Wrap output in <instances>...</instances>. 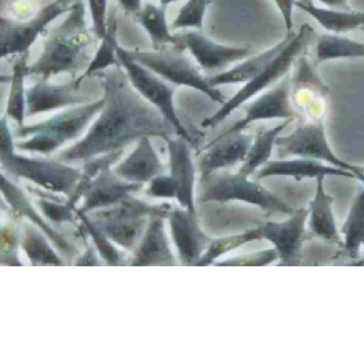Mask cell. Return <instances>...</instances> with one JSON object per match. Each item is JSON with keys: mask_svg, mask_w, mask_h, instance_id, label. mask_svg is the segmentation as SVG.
Returning <instances> with one entry per match:
<instances>
[{"mask_svg": "<svg viewBox=\"0 0 364 364\" xmlns=\"http://www.w3.org/2000/svg\"><path fill=\"white\" fill-rule=\"evenodd\" d=\"M95 75L102 82L105 105L87 134L70 149L63 152L65 159H89L124 147L144 136L168 140L173 130L175 132L163 114L136 92L122 66L112 67Z\"/></svg>", "mask_w": 364, "mask_h": 364, "instance_id": "6da1fadb", "label": "cell"}, {"mask_svg": "<svg viewBox=\"0 0 364 364\" xmlns=\"http://www.w3.org/2000/svg\"><path fill=\"white\" fill-rule=\"evenodd\" d=\"M91 45L84 0H75L66 19L47 36L41 55L28 67V74L47 80L78 70L87 62Z\"/></svg>", "mask_w": 364, "mask_h": 364, "instance_id": "7a4b0ae2", "label": "cell"}, {"mask_svg": "<svg viewBox=\"0 0 364 364\" xmlns=\"http://www.w3.org/2000/svg\"><path fill=\"white\" fill-rule=\"evenodd\" d=\"M309 219V210H296L289 219L281 222H264L255 228L235 237H228L223 242H218L210 252L204 256V259L210 256V259L230 253L235 249L245 246L256 240H267L271 242L279 255V266L298 267L302 262V247L306 238V222Z\"/></svg>", "mask_w": 364, "mask_h": 364, "instance_id": "3957f363", "label": "cell"}, {"mask_svg": "<svg viewBox=\"0 0 364 364\" xmlns=\"http://www.w3.org/2000/svg\"><path fill=\"white\" fill-rule=\"evenodd\" d=\"M314 33V28L307 23L303 24L296 33H289L287 45L278 55L255 78L242 85L229 100L225 101L224 105L213 116L203 120L201 123L202 127H218L251 99L260 95L264 90L271 89L273 85L278 84L289 73L296 58L303 55Z\"/></svg>", "mask_w": 364, "mask_h": 364, "instance_id": "277c9868", "label": "cell"}, {"mask_svg": "<svg viewBox=\"0 0 364 364\" xmlns=\"http://www.w3.org/2000/svg\"><path fill=\"white\" fill-rule=\"evenodd\" d=\"M183 49L174 46L173 48L159 49L152 53L130 51L129 55L146 68L168 80L177 87H188L201 92L213 102L224 105L225 96L218 87H211L208 76H204L196 65L186 55Z\"/></svg>", "mask_w": 364, "mask_h": 364, "instance_id": "5b68a950", "label": "cell"}, {"mask_svg": "<svg viewBox=\"0 0 364 364\" xmlns=\"http://www.w3.org/2000/svg\"><path fill=\"white\" fill-rule=\"evenodd\" d=\"M206 178L208 186L203 194L204 201L237 200L259 208L267 215L273 213L291 215L296 211L266 186L240 173H213Z\"/></svg>", "mask_w": 364, "mask_h": 364, "instance_id": "8992f818", "label": "cell"}, {"mask_svg": "<svg viewBox=\"0 0 364 364\" xmlns=\"http://www.w3.org/2000/svg\"><path fill=\"white\" fill-rule=\"evenodd\" d=\"M118 58L136 92L163 114L164 118L174 127L177 136L191 141L190 134L182 124L175 109L174 95L176 89L134 60L128 53L127 49L119 46Z\"/></svg>", "mask_w": 364, "mask_h": 364, "instance_id": "52a82bcc", "label": "cell"}, {"mask_svg": "<svg viewBox=\"0 0 364 364\" xmlns=\"http://www.w3.org/2000/svg\"><path fill=\"white\" fill-rule=\"evenodd\" d=\"M276 148L280 159L296 156L316 159L350 172V164L339 159L330 146L323 119L307 120L291 134L278 136Z\"/></svg>", "mask_w": 364, "mask_h": 364, "instance_id": "ba28073f", "label": "cell"}, {"mask_svg": "<svg viewBox=\"0 0 364 364\" xmlns=\"http://www.w3.org/2000/svg\"><path fill=\"white\" fill-rule=\"evenodd\" d=\"M2 166L20 178L35 183L44 190L63 193L77 179V170L68 165H58L37 156H28L16 152L15 148L1 151Z\"/></svg>", "mask_w": 364, "mask_h": 364, "instance_id": "9c48e42d", "label": "cell"}, {"mask_svg": "<svg viewBox=\"0 0 364 364\" xmlns=\"http://www.w3.org/2000/svg\"><path fill=\"white\" fill-rule=\"evenodd\" d=\"M105 105V98L98 99L87 105L69 107L65 112L36 124L23 125L18 128L17 134L23 139L29 134H43L55 141L62 148L69 141L80 138L90 127L93 119L100 112Z\"/></svg>", "mask_w": 364, "mask_h": 364, "instance_id": "30bf717a", "label": "cell"}, {"mask_svg": "<svg viewBox=\"0 0 364 364\" xmlns=\"http://www.w3.org/2000/svg\"><path fill=\"white\" fill-rule=\"evenodd\" d=\"M71 6H65L58 1L51 2L41 9L39 13L26 21H18L11 18L2 17L1 36H0V55H23L35 44L47 26L70 11Z\"/></svg>", "mask_w": 364, "mask_h": 364, "instance_id": "8fae6325", "label": "cell"}, {"mask_svg": "<svg viewBox=\"0 0 364 364\" xmlns=\"http://www.w3.org/2000/svg\"><path fill=\"white\" fill-rule=\"evenodd\" d=\"M245 117L221 136L244 132L254 122L266 120H296L301 118L291 100V72L278 84L244 105Z\"/></svg>", "mask_w": 364, "mask_h": 364, "instance_id": "7c38bea8", "label": "cell"}, {"mask_svg": "<svg viewBox=\"0 0 364 364\" xmlns=\"http://www.w3.org/2000/svg\"><path fill=\"white\" fill-rule=\"evenodd\" d=\"M294 64V73L291 74L294 107L300 114H306L309 120L323 119L329 87L318 77L305 55L299 56Z\"/></svg>", "mask_w": 364, "mask_h": 364, "instance_id": "4fadbf2b", "label": "cell"}, {"mask_svg": "<svg viewBox=\"0 0 364 364\" xmlns=\"http://www.w3.org/2000/svg\"><path fill=\"white\" fill-rule=\"evenodd\" d=\"M80 85L76 80L58 85L49 84L46 80H39L26 89V117L92 102Z\"/></svg>", "mask_w": 364, "mask_h": 364, "instance_id": "5bb4252c", "label": "cell"}, {"mask_svg": "<svg viewBox=\"0 0 364 364\" xmlns=\"http://www.w3.org/2000/svg\"><path fill=\"white\" fill-rule=\"evenodd\" d=\"M179 36L183 48L188 49L198 66L206 72L222 70L233 63L242 62L251 53L250 46L235 47L219 44L197 29Z\"/></svg>", "mask_w": 364, "mask_h": 364, "instance_id": "9a60e30c", "label": "cell"}, {"mask_svg": "<svg viewBox=\"0 0 364 364\" xmlns=\"http://www.w3.org/2000/svg\"><path fill=\"white\" fill-rule=\"evenodd\" d=\"M252 141V136L244 132L218 136L208 144V152L200 161L203 178L222 168L244 163Z\"/></svg>", "mask_w": 364, "mask_h": 364, "instance_id": "2e32d148", "label": "cell"}, {"mask_svg": "<svg viewBox=\"0 0 364 364\" xmlns=\"http://www.w3.org/2000/svg\"><path fill=\"white\" fill-rule=\"evenodd\" d=\"M274 176L291 177L298 181L303 179H318V177L326 176L354 178V175L349 171L328 165L316 159H304V157L269 161L255 173V179H264Z\"/></svg>", "mask_w": 364, "mask_h": 364, "instance_id": "e0dca14e", "label": "cell"}, {"mask_svg": "<svg viewBox=\"0 0 364 364\" xmlns=\"http://www.w3.org/2000/svg\"><path fill=\"white\" fill-rule=\"evenodd\" d=\"M186 140L168 139L171 177L176 186V201L182 208L194 210L196 172Z\"/></svg>", "mask_w": 364, "mask_h": 364, "instance_id": "ac0fdd59", "label": "cell"}, {"mask_svg": "<svg viewBox=\"0 0 364 364\" xmlns=\"http://www.w3.org/2000/svg\"><path fill=\"white\" fill-rule=\"evenodd\" d=\"M325 177L316 179V191L309 204V232L310 237H318L343 249V238L337 228L334 215V198L326 192Z\"/></svg>", "mask_w": 364, "mask_h": 364, "instance_id": "d6986e66", "label": "cell"}, {"mask_svg": "<svg viewBox=\"0 0 364 364\" xmlns=\"http://www.w3.org/2000/svg\"><path fill=\"white\" fill-rule=\"evenodd\" d=\"M164 168L165 165L154 149L150 136H144L136 148L117 164L114 171L119 176L129 181H147L161 174Z\"/></svg>", "mask_w": 364, "mask_h": 364, "instance_id": "ffe728a7", "label": "cell"}, {"mask_svg": "<svg viewBox=\"0 0 364 364\" xmlns=\"http://www.w3.org/2000/svg\"><path fill=\"white\" fill-rule=\"evenodd\" d=\"M287 40H289V33H287V37L282 41L264 53L245 58L240 64L229 70L208 76V82L213 87H221V85L247 84L255 78L278 55V53L287 45Z\"/></svg>", "mask_w": 364, "mask_h": 364, "instance_id": "44dd1931", "label": "cell"}, {"mask_svg": "<svg viewBox=\"0 0 364 364\" xmlns=\"http://www.w3.org/2000/svg\"><path fill=\"white\" fill-rule=\"evenodd\" d=\"M296 8L314 18L326 31L333 33H345L363 28L364 12L361 11H338L316 6L314 0H296Z\"/></svg>", "mask_w": 364, "mask_h": 364, "instance_id": "7402d4cb", "label": "cell"}, {"mask_svg": "<svg viewBox=\"0 0 364 364\" xmlns=\"http://www.w3.org/2000/svg\"><path fill=\"white\" fill-rule=\"evenodd\" d=\"M134 18L149 36L155 50L164 48L167 45L184 49L181 36L171 33L167 20V6L147 2Z\"/></svg>", "mask_w": 364, "mask_h": 364, "instance_id": "603a6c76", "label": "cell"}, {"mask_svg": "<svg viewBox=\"0 0 364 364\" xmlns=\"http://www.w3.org/2000/svg\"><path fill=\"white\" fill-rule=\"evenodd\" d=\"M291 120H284L277 127L257 132L251 144L248 155L237 173L244 176L250 177L260 168L264 167L267 161H271L274 148L276 147V140L278 136H280L281 132L291 124Z\"/></svg>", "mask_w": 364, "mask_h": 364, "instance_id": "cb8c5ba5", "label": "cell"}, {"mask_svg": "<svg viewBox=\"0 0 364 364\" xmlns=\"http://www.w3.org/2000/svg\"><path fill=\"white\" fill-rule=\"evenodd\" d=\"M28 53L21 55L13 65L11 87L6 102V116L23 127L26 118V77L28 75Z\"/></svg>", "mask_w": 364, "mask_h": 364, "instance_id": "d4e9b609", "label": "cell"}, {"mask_svg": "<svg viewBox=\"0 0 364 364\" xmlns=\"http://www.w3.org/2000/svg\"><path fill=\"white\" fill-rule=\"evenodd\" d=\"M172 225L173 242L176 247L179 258L183 257L188 262L201 257L203 251L204 235L198 230L196 223L190 218L183 217V211L179 210V215H176L174 221H171Z\"/></svg>", "mask_w": 364, "mask_h": 364, "instance_id": "484cf974", "label": "cell"}, {"mask_svg": "<svg viewBox=\"0 0 364 364\" xmlns=\"http://www.w3.org/2000/svg\"><path fill=\"white\" fill-rule=\"evenodd\" d=\"M343 238V255L356 259L360 253L364 237V186L358 191L350 206L349 215L341 228Z\"/></svg>", "mask_w": 364, "mask_h": 364, "instance_id": "4316f807", "label": "cell"}, {"mask_svg": "<svg viewBox=\"0 0 364 364\" xmlns=\"http://www.w3.org/2000/svg\"><path fill=\"white\" fill-rule=\"evenodd\" d=\"M316 62L364 58V42L343 37L341 33H325L318 37L316 48Z\"/></svg>", "mask_w": 364, "mask_h": 364, "instance_id": "83f0119b", "label": "cell"}, {"mask_svg": "<svg viewBox=\"0 0 364 364\" xmlns=\"http://www.w3.org/2000/svg\"><path fill=\"white\" fill-rule=\"evenodd\" d=\"M118 40H117V20L116 16L112 14L109 18V26H107V33L103 39H101L97 51L94 55L93 58L90 60L89 66L80 75L76 78L80 84L87 76L95 75L99 72L107 70L112 67H121L120 60L118 58Z\"/></svg>", "mask_w": 364, "mask_h": 364, "instance_id": "f1b7e54d", "label": "cell"}, {"mask_svg": "<svg viewBox=\"0 0 364 364\" xmlns=\"http://www.w3.org/2000/svg\"><path fill=\"white\" fill-rule=\"evenodd\" d=\"M211 0H188L171 23L172 29H203L204 17Z\"/></svg>", "mask_w": 364, "mask_h": 364, "instance_id": "f546056e", "label": "cell"}, {"mask_svg": "<svg viewBox=\"0 0 364 364\" xmlns=\"http://www.w3.org/2000/svg\"><path fill=\"white\" fill-rule=\"evenodd\" d=\"M90 14H91L93 33L98 40L103 39L107 33L109 17H107V6L109 0H87Z\"/></svg>", "mask_w": 364, "mask_h": 364, "instance_id": "4dcf8cb0", "label": "cell"}, {"mask_svg": "<svg viewBox=\"0 0 364 364\" xmlns=\"http://www.w3.org/2000/svg\"><path fill=\"white\" fill-rule=\"evenodd\" d=\"M276 260H279L277 250L276 249H269V250L251 253L248 254V255L240 256V257L227 258V259L223 260L222 262H232L238 264V266L262 267L275 264Z\"/></svg>", "mask_w": 364, "mask_h": 364, "instance_id": "1f68e13d", "label": "cell"}, {"mask_svg": "<svg viewBox=\"0 0 364 364\" xmlns=\"http://www.w3.org/2000/svg\"><path fill=\"white\" fill-rule=\"evenodd\" d=\"M278 10H279L281 16H282L283 21H284L285 28H287V33H291L294 28V9L296 6V0H274Z\"/></svg>", "mask_w": 364, "mask_h": 364, "instance_id": "d6a6232c", "label": "cell"}, {"mask_svg": "<svg viewBox=\"0 0 364 364\" xmlns=\"http://www.w3.org/2000/svg\"><path fill=\"white\" fill-rule=\"evenodd\" d=\"M117 1H118V4H120L121 8L127 14L134 16V17L143 9V4H141L143 0H117Z\"/></svg>", "mask_w": 364, "mask_h": 364, "instance_id": "836d02e7", "label": "cell"}, {"mask_svg": "<svg viewBox=\"0 0 364 364\" xmlns=\"http://www.w3.org/2000/svg\"><path fill=\"white\" fill-rule=\"evenodd\" d=\"M316 1L321 2L323 6H327L328 9H331V10H352L348 0H316Z\"/></svg>", "mask_w": 364, "mask_h": 364, "instance_id": "e575fe53", "label": "cell"}, {"mask_svg": "<svg viewBox=\"0 0 364 364\" xmlns=\"http://www.w3.org/2000/svg\"><path fill=\"white\" fill-rule=\"evenodd\" d=\"M350 172L354 175L355 179H358L359 181L363 182L364 184V166H357L350 164Z\"/></svg>", "mask_w": 364, "mask_h": 364, "instance_id": "d590c367", "label": "cell"}, {"mask_svg": "<svg viewBox=\"0 0 364 364\" xmlns=\"http://www.w3.org/2000/svg\"><path fill=\"white\" fill-rule=\"evenodd\" d=\"M18 258H19L20 262H21L22 264H24V266H28V264H31L28 254L26 253V251H24L21 247H19V250H18Z\"/></svg>", "mask_w": 364, "mask_h": 364, "instance_id": "8d00e7d4", "label": "cell"}, {"mask_svg": "<svg viewBox=\"0 0 364 364\" xmlns=\"http://www.w3.org/2000/svg\"><path fill=\"white\" fill-rule=\"evenodd\" d=\"M159 4H161V6H170L171 4H174V2H176L177 0H159Z\"/></svg>", "mask_w": 364, "mask_h": 364, "instance_id": "74e56055", "label": "cell"}, {"mask_svg": "<svg viewBox=\"0 0 364 364\" xmlns=\"http://www.w3.org/2000/svg\"><path fill=\"white\" fill-rule=\"evenodd\" d=\"M56 1L65 6H71L74 2L73 0H56Z\"/></svg>", "mask_w": 364, "mask_h": 364, "instance_id": "f35d334b", "label": "cell"}, {"mask_svg": "<svg viewBox=\"0 0 364 364\" xmlns=\"http://www.w3.org/2000/svg\"><path fill=\"white\" fill-rule=\"evenodd\" d=\"M363 247L364 248V237H363Z\"/></svg>", "mask_w": 364, "mask_h": 364, "instance_id": "ab89813d", "label": "cell"}, {"mask_svg": "<svg viewBox=\"0 0 364 364\" xmlns=\"http://www.w3.org/2000/svg\"><path fill=\"white\" fill-rule=\"evenodd\" d=\"M360 29H363V31H364V26H363V28H361Z\"/></svg>", "mask_w": 364, "mask_h": 364, "instance_id": "60d3db41", "label": "cell"}]
</instances>
